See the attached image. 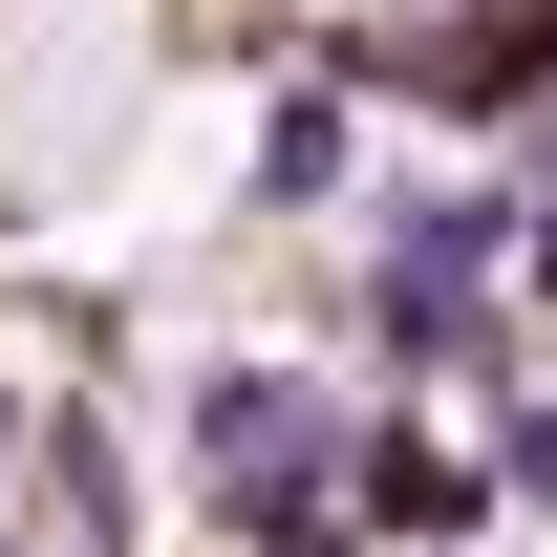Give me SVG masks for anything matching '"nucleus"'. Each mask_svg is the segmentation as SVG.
<instances>
[{
	"label": "nucleus",
	"instance_id": "obj_1",
	"mask_svg": "<svg viewBox=\"0 0 557 557\" xmlns=\"http://www.w3.org/2000/svg\"><path fill=\"white\" fill-rule=\"evenodd\" d=\"M278 450H344L322 386H300V364H214V386H194V472L236 493V472H278Z\"/></svg>",
	"mask_w": 557,
	"mask_h": 557
},
{
	"label": "nucleus",
	"instance_id": "obj_2",
	"mask_svg": "<svg viewBox=\"0 0 557 557\" xmlns=\"http://www.w3.org/2000/svg\"><path fill=\"white\" fill-rule=\"evenodd\" d=\"M408 86H450V108H536L557 86V0H515V22H429V44H386Z\"/></svg>",
	"mask_w": 557,
	"mask_h": 557
},
{
	"label": "nucleus",
	"instance_id": "obj_3",
	"mask_svg": "<svg viewBox=\"0 0 557 557\" xmlns=\"http://www.w3.org/2000/svg\"><path fill=\"white\" fill-rule=\"evenodd\" d=\"M344 493H364V536H472V515H493V472H450L429 429H364Z\"/></svg>",
	"mask_w": 557,
	"mask_h": 557
},
{
	"label": "nucleus",
	"instance_id": "obj_4",
	"mask_svg": "<svg viewBox=\"0 0 557 557\" xmlns=\"http://www.w3.org/2000/svg\"><path fill=\"white\" fill-rule=\"evenodd\" d=\"M258 194H278V214L344 194V108H278V129H258Z\"/></svg>",
	"mask_w": 557,
	"mask_h": 557
},
{
	"label": "nucleus",
	"instance_id": "obj_5",
	"mask_svg": "<svg viewBox=\"0 0 557 557\" xmlns=\"http://www.w3.org/2000/svg\"><path fill=\"white\" fill-rule=\"evenodd\" d=\"M493 472H515V493L557 515V408H515V429H493Z\"/></svg>",
	"mask_w": 557,
	"mask_h": 557
},
{
	"label": "nucleus",
	"instance_id": "obj_6",
	"mask_svg": "<svg viewBox=\"0 0 557 557\" xmlns=\"http://www.w3.org/2000/svg\"><path fill=\"white\" fill-rule=\"evenodd\" d=\"M0 472H22V408H0Z\"/></svg>",
	"mask_w": 557,
	"mask_h": 557
},
{
	"label": "nucleus",
	"instance_id": "obj_7",
	"mask_svg": "<svg viewBox=\"0 0 557 557\" xmlns=\"http://www.w3.org/2000/svg\"><path fill=\"white\" fill-rule=\"evenodd\" d=\"M536 258H557V194H536Z\"/></svg>",
	"mask_w": 557,
	"mask_h": 557
}]
</instances>
